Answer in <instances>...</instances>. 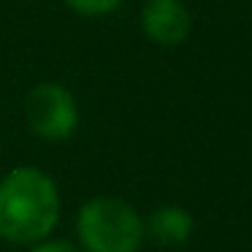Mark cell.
Wrapping results in <instances>:
<instances>
[{
	"label": "cell",
	"mask_w": 252,
	"mask_h": 252,
	"mask_svg": "<svg viewBox=\"0 0 252 252\" xmlns=\"http://www.w3.org/2000/svg\"><path fill=\"white\" fill-rule=\"evenodd\" d=\"M79 239L87 252H138L144 241V222L138 212L122 198H93L79 212Z\"/></svg>",
	"instance_id": "cell-2"
},
{
	"label": "cell",
	"mask_w": 252,
	"mask_h": 252,
	"mask_svg": "<svg viewBox=\"0 0 252 252\" xmlns=\"http://www.w3.org/2000/svg\"><path fill=\"white\" fill-rule=\"evenodd\" d=\"M25 120L38 138L63 141L73 136L79 125L76 98L71 95V90H65L57 82L35 84L25 98Z\"/></svg>",
	"instance_id": "cell-3"
},
{
	"label": "cell",
	"mask_w": 252,
	"mask_h": 252,
	"mask_svg": "<svg viewBox=\"0 0 252 252\" xmlns=\"http://www.w3.org/2000/svg\"><path fill=\"white\" fill-rule=\"evenodd\" d=\"M68 8H73L76 14L84 17H100V14H109L120 6L122 0H65Z\"/></svg>",
	"instance_id": "cell-6"
},
{
	"label": "cell",
	"mask_w": 252,
	"mask_h": 252,
	"mask_svg": "<svg viewBox=\"0 0 252 252\" xmlns=\"http://www.w3.org/2000/svg\"><path fill=\"white\" fill-rule=\"evenodd\" d=\"M33 252H82V250L73 247L71 241H46V244H38Z\"/></svg>",
	"instance_id": "cell-7"
},
{
	"label": "cell",
	"mask_w": 252,
	"mask_h": 252,
	"mask_svg": "<svg viewBox=\"0 0 252 252\" xmlns=\"http://www.w3.org/2000/svg\"><path fill=\"white\" fill-rule=\"evenodd\" d=\"M141 28L158 46H179L192 30V17L182 0H149L141 11Z\"/></svg>",
	"instance_id": "cell-4"
},
{
	"label": "cell",
	"mask_w": 252,
	"mask_h": 252,
	"mask_svg": "<svg viewBox=\"0 0 252 252\" xmlns=\"http://www.w3.org/2000/svg\"><path fill=\"white\" fill-rule=\"evenodd\" d=\"M60 217V195L49 174L33 165L14 168L0 182V236L33 244L52 233Z\"/></svg>",
	"instance_id": "cell-1"
},
{
	"label": "cell",
	"mask_w": 252,
	"mask_h": 252,
	"mask_svg": "<svg viewBox=\"0 0 252 252\" xmlns=\"http://www.w3.org/2000/svg\"><path fill=\"white\" fill-rule=\"evenodd\" d=\"M144 236H149L160 247L185 244L192 236V217L182 206H160L155 209L149 222L144 225Z\"/></svg>",
	"instance_id": "cell-5"
}]
</instances>
